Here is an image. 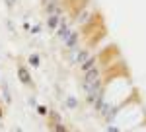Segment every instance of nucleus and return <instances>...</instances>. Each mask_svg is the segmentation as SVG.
I'll return each instance as SVG.
<instances>
[{
  "label": "nucleus",
  "instance_id": "obj_7",
  "mask_svg": "<svg viewBox=\"0 0 146 132\" xmlns=\"http://www.w3.org/2000/svg\"><path fill=\"white\" fill-rule=\"evenodd\" d=\"M58 23H60V16H47V29L49 31H56Z\"/></svg>",
  "mask_w": 146,
  "mask_h": 132
},
{
  "label": "nucleus",
  "instance_id": "obj_8",
  "mask_svg": "<svg viewBox=\"0 0 146 132\" xmlns=\"http://www.w3.org/2000/svg\"><path fill=\"white\" fill-rule=\"evenodd\" d=\"M96 64H98V56H88V58L80 64V68H82V72H88V70L94 68Z\"/></svg>",
  "mask_w": 146,
  "mask_h": 132
},
{
  "label": "nucleus",
  "instance_id": "obj_6",
  "mask_svg": "<svg viewBox=\"0 0 146 132\" xmlns=\"http://www.w3.org/2000/svg\"><path fill=\"white\" fill-rule=\"evenodd\" d=\"M100 78H101V68L100 66H94V68H90L88 72H84L82 82H96V80H100Z\"/></svg>",
  "mask_w": 146,
  "mask_h": 132
},
{
  "label": "nucleus",
  "instance_id": "obj_5",
  "mask_svg": "<svg viewBox=\"0 0 146 132\" xmlns=\"http://www.w3.org/2000/svg\"><path fill=\"white\" fill-rule=\"evenodd\" d=\"M18 78H20V82H22L23 86H33L31 74H29V70H27V68H25L23 64L18 66Z\"/></svg>",
  "mask_w": 146,
  "mask_h": 132
},
{
  "label": "nucleus",
  "instance_id": "obj_17",
  "mask_svg": "<svg viewBox=\"0 0 146 132\" xmlns=\"http://www.w3.org/2000/svg\"><path fill=\"white\" fill-rule=\"evenodd\" d=\"M4 2H6V6H8V8H14L18 0H4Z\"/></svg>",
  "mask_w": 146,
  "mask_h": 132
},
{
  "label": "nucleus",
  "instance_id": "obj_15",
  "mask_svg": "<svg viewBox=\"0 0 146 132\" xmlns=\"http://www.w3.org/2000/svg\"><path fill=\"white\" fill-rule=\"evenodd\" d=\"M29 31L33 33V35H37V33H41V23H35V25H31V29Z\"/></svg>",
  "mask_w": 146,
  "mask_h": 132
},
{
  "label": "nucleus",
  "instance_id": "obj_3",
  "mask_svg": "<svg viewBox=\"0 0 146 132\" xmlns=\"http://www.w3.org/2000/svg\"><path fill=\"white\" fill-rule=\"evenodd\" d=\"M101 88H103L101 78H100V80H96V82H82V91H84L86 95H90V93H98Z\"/></svg>",
  "mask_w": 146,
  "mask_h": 132
},
{
  "label": "nucleus",
  "instance_id": "obj_13",
  "mask_svg": "<svg viewBox=\"0 0 146 132\" xmlns=\"http://www.w3.org/2000/svg\"><path fill=\"white\" fill-rule=\"evenodd\" d=\"M96 97H98V93H90V95H86V103L94 107V103H96Z\"/></svg>",
  "mask_w": 146,
  "mask_h": 132
},
{
  "label": "nucleus",
  "instance_id": "obj_18",
  "mask_svg": "<svg viewBox=\"0 0 146 132\" xmlns=\"http://www.w3.org/2000/svg\"><path fill=\"white\" fill-rule=\"evenodd\" d=\"M2 117H4V113H2V109H0V119H2Z\"/></svg>",
  "mask_w": 146,
  "mask_h": 132
},
{
  "label": "nucleus",
  "instance_id": "obj_10",
  "mask_svg": "<svg viewBox=\"0 0 146 132\" xmlns=\"http://www.w3.org/2000/svg\"><path fill=\"white\" fill-rule=\"evenodd\" d=\"M64 103H66V107H68V109H76V107H78V99H76V97H72V95H68Z\"/></svg>",
  "mask_w": 146,
  "mask_h": 132
},
{
  "label": "nucleus",
  "instance_id": "obj_14",
  "mask_svg": "<svg viewBox=\"0 0 146 132\" xmlns=\"http://www.w3.org/2000/svg\"><path fill=\"white\" fill-rule=\"evenodd\" d=\"M53 128H55V132H68L66 128H64V124H62V122H56V124H53Z\"/></svg>",
  "mask_w": 146,
  "mask_h": 132
},
{
  "label": "nucleus",
  "instance_id": "obj_4",
  "mask_svg": "<svg viewBox=\"0 0 146 132\" xmlns=\"http://www.w3.org/2000/svg\"><path fill=\"white\" fill-rule=\"evenodd\" d=\"M78 43H80V31L78 29H72L68 33V37L64 39V47L68 51H72V49H78Z\"/></svg>",
  "mask_w": 146,
  "mask_h": 132
},
{
  "label": "nucleus",
  "instance_id": "obj_2",
  "mask_svg": "<svg viewBox=\"0 0 146 132\" xmlns=\"http://www.w3.org/2000/svg\"><path fill=\"white\" fill-rule=\"evenodd\" d=\"M70 31H72V25L68 23L66 16H60V23H58V27H56V31H55V33H56V37L64 41V39L68 37V33H70Z\"/></svg>",
  "mask_w": 146,
  "mask_h": 132
},
{
  "label": "nucleus",
  "instance_id": "obj_9",
  "mask_svg": "<svg viewBox=\"0 0 146 132\" xmlns=\"http://www.w3.org/2000/svg\"><path fill=\"white\" fill-rule=\"evenodd\" d=\"M27 62L33 66V68H39L41 66V55H37V53H33V55H29V58H27Z\"/></svg>",
  "mask_w": 146,
  "mask_h": 132
},
{
  "label": "nucleus",
  "instance_id": "obj_1",
  "mask_svg": "<svg viewBox=\"0 0 146 132\" xmlns=\"http://www.w3.org/2000/svg\"><path fill=\"white\" fill-rule=\"evenodd\" d=\"M90 56L88 53V49H72V53H70V58H68V62L70 64H82L86 58Z\"/></svg>",
  "mask_w": 146,
  "mask_h": 132
},
{
  "label": "nucleus",
  "instance_id": "obj_16",
  "mask_svg": "<svg viewBox=\"0 0 146 132\" xmlns=\"http://www.w3.org/2000/svg\"><path fill=\"white\" fill-rule=\"evenodd\" d=\"M88 18H90V12H84V14L80 16V23H84L86 20H88Z\"/></svg>",
  "mask_w": 146,
  "mask_h": 132
},
{
  "label": "nucleus",
  "instance_id": "obj_19",
  "mask_svg": "<svg viewBox=\"0 0 146 132\" xmlns=\"http://www.w3.org/2000/svg\"><path fill=\"white\" fill-rule=\"evenodd\" d=\"M16 132H22V128H16Z\"/></svg>",
  "mask_w": 146,
  "mask_h": 132
},
{
  "label": "nucleus",
  "instance_id": "obj_11",
  "mask_svg": "<svg viewBox=\"0 0 146 132\" xmlns=\"http://www.w3.org/2000/svg\"><path fill=\"white\" fill-rule=\"evenodd\" d=\"M2 93H4V99H6V103H12V95L8 93V86H6V84L2 86Z\"/></svg>",
  "mask_w": 146,
  "mask_h": 132
},
{
  "label": "nucleus",
  "instance_id": "obj_12",
  "mask_svg": "<svg viewBox=\"0 0 146 132\" xmlns=\"http://www.w3.org/2000/svg\"><path fill=\"white\" fill-rule=\"evenodd\" d=\"M37 107V113L41 115V117H45V115H49V109H47L45 105H35Z\"/></svg>",
  "mask_w": 146,
  "mask_h": 132
}]
</instances>
